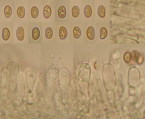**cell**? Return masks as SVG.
Returning a JSON list of instances; mask_svg holds the SVG:
<instances>
[{
  "label": "cell",
  "mask_w": 145,
  "mask_h": 119,
  "mask_svg": "<svg viewBox=\"0 0 145 119\" xmlns=\"http://www.w3.org/2000/svg\"><path fill=\"white\" fill-rule=\"evenodd\" d=\"M37 77L36 72L34 70H29L26 72L25 79L27 89L29 93L32 92L33 90Z\"/></svg>",
  "instance_id": "2"
},
{
  "label": "cell",
  "mask_w": 145,
  "mask_h": 119,
  "mask_svg": "<svg viewBox=\"0 0 145 119\" xmlns=\"http://www.w3.org/2000/svg\"><path fill=\"white\" fill-rule=\"evenodd\" d=\"M67 36V32L66 29L64 26L60 27L59 30V36L60 38L64 40L66 38Z\"/></svg>",
  "instance_id": "5"
},
{
  "label": "cell",
  "mask_w": 145,
  "mask_h": 119,
  "mask_svg": "<svg viewBox=\"0 0 145 119\" xmlns=\"http://www.w3.org/2000/svg\"><path fill=\"white\" fill-rule=\"evenodd\" d=\"M66 11L65 7L63 6L60 7L58 11V15L60 18H64L66 16Z\"/></svg>",
  "instance_id": "7"
},
{
  "label": "cell",
  "mask_w": 145,
  "mask_h": 119,
  "mask_svg": "<svg viewBox=\"0 0 145 119\" xmlns=\"http://www.w3.org/2000/svg\"><path fill=\"white\" fill-rule=\"evenodd\" d=\"M4 13L5 17L7 18H9L11 16L12 13V9L9 5H7L5 7Z\"/></svg>",
  "instance_id": "16"
},
{
  "label": "cell",
  "mask_w": 145,
  "mask_h": 119,
  "mask_svg": "<svg viewBox=\"0 0 145 119\" xmlns=\"http://www.w3.org/2000/svg\"><path fill=\"white\" fill-rule=\"evenodd\" d=\"M16 35L18 40L22 41L23 40L24 36V32L23 27H20L16 31Z\"/></svg>",
  "instance_id": "4"
},
{
  "label": "cell",
  "mask_w": 145,
  "mask_h": 119,
  "mask_svg": "<svg viewBox=\"0 0 145 119\" xmlns=\"http://www.w3.org/2000/svg\"><path fill=\"white\" fill-rule=\"evenodd\" d=\"M43 13L45 19L50 18L52 14V10L50 7L48 5H46L43 9Z\"/></svg>",
  "instance_id": "6"
},
{
  "label": "cell",
  "mask_w": 145,
  "mask_h": 119,
  "mask_svg": "<svg viewBox=\"0 0 145 119\" xmlns=\"http://www.w3.org/2000/svg\"><path fill=\"white\" fill-rule=\"evenodd\" d=\"M10 35L9 30L7 28H4L2 31V37L3 39L5 41L8 39Z\"/></svg>",
  "instance_id": "8"
},
{
  "label": "cell",
  "mask_w": 145,
  "mask_h": 119,
  "mask_svg": "<svg viewBox=\"0 0 145 119\" xmlns=\"http://www.w3.org/2000/svg\"><path fill=\"white\" fill-rule=\"evenodd\" d=\"M59 72V68L57 64H52L49 67L46 75L48 82L51 85H55L58 83Z\"/></svg>",
  "instance_id": "1"
},
{
  "label": "cell",
  "mask_w": 145,
  "mask_h": 119,
  "mask_svg": "<svg viewBox=\"0 0 145 119\" xmlns=\"http://www.w3.org/2000/svg\"><path fill=\"white\" fill-rule=\"evenodd\" d=\"M40 30L37 27H35L32 30V36L34 40H37L40 36Z\"/></svg>",
  "instance_id": "12"
},
{
  "label": "cell",
  "mask_w": 145,
  "mask_h": 119,
  "mask_svg": "<svg viewBox=\"0 0 145 119\" xmlns=\"http://www.w3.org/2000/svg\"><path fill=\"white\" fill-rule=\"evenodd\" d=\"M92 13V11L91 6L87 5L84 8V14L86 17L88 18L91 17Z\"/></svg>",
  "instance_id": "9"
},
{
  "label": "cell",
  "mask_w": 145,
  "mask_h": 119,
  "mask_svg": "<svg viewBox=\"0 0 145 119\" xmlns=\"http://www.w3.org/2000/svg\"><path fill=\"white\" fill-rule=\"evenodd\" d=\"M98 15L101 18L105 17L106 14V10L104 7L103 5H100L98 7Z\"/></svg>",
  "instance_id": "10"
},
{
  "label": "cell",
  "mask_w": 145,
  "mask_h": 119,
  "mask_svg": "<svg viewBox=\"0 0 145 119\" xmlns=\"http://www.w3.org/2000/svg\"><path fill=\"white\" fill-rule=\"evenodd\" d=\"M31 14L32 17L34 18H37L39 14V11L36 6L33 7L31 9Z\"/></svg>",
  "instance_id": "14"
},
{
  "label": "cell",
  "mask_w": 145,
  "mask_h": 119,
  "mask_svg": "<svg viewBox=\"0 0 145 119\" xmlns=\"http://www.w3.org/2000/svg\"><path fill=\"white\" fill-rule=\"evenodd\" d=\"M100 33V37L101 39H105L108 36V32L107 30L105 27H103L101 28Z\"/></svg>",
  "instance_id": "15"
},
{
  "label": "cell",
  "mask_w": 145,
  "mask_h": 119,
  "mask_svg": "<svg viewBox=\"0 0 145 119\" xmlns=\"http://www.w3.org/2000/svg\"><path fill=\"white\" fill-rule=\"evenodd\" d=\"M73 35L75 39H78L81 37V29L78 27L75 26L73 29Z\"/></svg>",
  "instance_id": "11"
},
{
  "label": "cell",
  "mask_w": 145,
  "mask_h": 119,
  "mask_svg": "<svg viewBox=\"0 0 145 119\" xmlns=\"http://www.w3.org/2000/svg\"><path fill=\"white\" fill-rule=\"evenodd\" d=\"M53 31L52 29L50 27L46 28L45 31V36L46 38L50 39L53 36Z\"/></svg>",
  "instance_id": "18"
},
{
  "label": "cell",
  "mask_w": 145,
  "mask_h": 119,
  "mask_svg": "<svg viewBox=\"0 0 145 119\" xmlns=\"http://www.w3.org/2000/svg\"><path fill=\"white\" fill-rule=\"evenodd\" d=\"M17 13L18 17L21 18L24 17L25 15V11L23 6H20L18 8Z\"/></svg>",
  "instance_id": "13"
},
{
  "label": "cell",
  "mask_w": 145,
  "mask_h": 119,
  "mask_svg": "<svg viewBox=\"0 0 145 119\" xmlns=\"http://www.w3.org/2000/svg\"><path fill=\"white\" fill-rule=\"evenodd\" d=\"M95 30L92 26H90L87 29L86 31V36L89 39L92 40L95 37Z\"/></svg>",
  "instance_id": "3"
},
{
  "label": "cell",
  "mask_w": 145,
  "mask_h": 119,
  "mask_svg": "<svg viewBox=\"0 0 145 119\" xmlns=\"http://www.w3.org/2000/svg\"><path fill=\"white\" fill-rule=\"evenodd\" d=\"M80 12L79 8L77 6H74L72 9V15L74 18H76L78 17Z\"/></svg>",
  "instance_id": "17"
}]
</instances>
